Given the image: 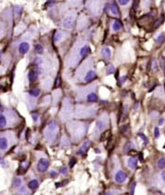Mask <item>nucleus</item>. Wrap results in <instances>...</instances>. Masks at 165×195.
Returning <instances> with one entry per match:
<instances>
[{
    "instance_id": "58836bf2",
    "label": "nucleus",
    "mask_w": 165,
    "mask_h": 195,
    "mask_svg": "<svg viewBox=\"0 0 165 195\" xmlns=\"http://www.w3.org/2000/svg\"><path fill=\"white\" fill-rule=\"evenodd\" d=\"M138 135H139V136H140L141 138H142V139H143V140H144V141H145L146 142H148V139H147V138H146V136H145L144 134H142V133H139Z\"/></svg>"
},
{
    "instance_id": "2eb2a0df",
    "label": "nucleus",
    "mask_w": 165,
    "mask_h": 195,
    "mask_svg": "<svg viewBox=\"0 0 165 195\" xmlns=\"http://www.w3.org/2000/svg\"><path fill=\"white\" fill-rule=\"evenodd\" d=\"M22 185V179L20 177H15L12 180V188L17 189L19 187H21Z\"/></svg>"
},
{
    "instance_id": "f704fd0d",
    "label": "nucleus",
    "mask_w": 165,
    "mask_h": 195,
    "mask_svg": "<svg viewBox=\"0 0 165 195\" xmlns=\"http://www.w3.org/2000/svg\"><path fill=\"white\" fill-rule=\"evenodd\" d=\"M119 3L122 5V6H125V5L129 3V1L128 0H119Z\"/></svg>"
},
{
    "instance_id": "bb28decb",
    "label": "nucleus",
    "mask_w": 165,
    "mask_h": 195,
    "mask_svg": "<svg viewBox=\"0 0 165 195\" xmlns=\"http://www.w3.org/2000/svg\"><path fill=\"white\" fill-rule=\"evenodd\" d=\"M156 41H157V43H162V42H164L165 41V34H163V33H161V34L158 36Z\"/></svg>"
},
{
    "instance_id": "5701e85b",
    "label": "nucleus",
    "mask_w": 165,
    "mask_h": 195,
    "mask_svg": "<svg viewBox=\"0 0 165 195\" xmlns=\"http://www.w3.org/2000/svg\"><path fill=\"white\" fill-rule=\"evenodd\" d=\"M87 100L89 102H96L97 100V96L95 93H91L87 95Z\"/></svg>"
},
{
    "instance_id": "cd10ccee",
    "label": "nucleus",
    "mask_w": 165,
    "mask_h": 195,
    "mask_svg": "<svg viewBox=\"0 0 165 195\" xmlns=\"http://www.w3.org/2000/svg\"><path fill=\"white\" fill-rule=\"evenodd\" d=\"M0 165H1L3 168H7V166H8V163L4 160V158L2 157L1 154H0Z\"/></svg>"
},
{
    "instance_id": "412c9836",
    "label": "nucleus",
    "mask_w": 165,
    "mask_h": 195,
    "mask_svg": "<svg viewBox=\"0 0 165 195\" xmlns=\"http://www.w3.org/2000/svg\"><path fill=\"white\" fill-rule=\"evenodd\" d=\"M157 165H158V168H159L164 169V168H165V157L159 158V159L158 160V162H157Z\"/></svg>"
},
{
    "instance_id": "de8ad7c7",
    "label": "nucleus",
    "mask_w": 165,
    "mask_h": 195,
    "mask_svg": "<svg viewBox=\"0 0 165 195\" xmlns=\"http://www.w3.org/2000/svg\"><path fill=\"white\" fill-rule=\"evenodd\" d=\"M134 3H135V5H134V8H135L136 7H137V6H138V2H137V1H135Z\"/></svg>"
},
{
    "instance_id": "f257e3e1",
    "label": "nucleus",
    "mask_w": 165,
    "mask_h": 195,
    "mask_svg": "<svg viewBox=\"0 0 165 195\" xmlns=\"http://www.w3.org/2000/svg\"><path fill=\"white\" fill-rule=\"evenodd\" d=\"M16 137L10 131H6L0 134V152L5 153L8 151L15 144Z\"/></svg>"
},
{
    "instance_id": "c85d7f7f",
    "label": "nucleus",
    "mask_w": 165,
    "mask_h": 195,
    "mask_svg": "<svg viewBox=\"0 0 165 195\" xmlns=\"http://www.w3.org/2000/svg\"><path fill=\"white\" fill-rule=\"evenodd\" d=\"M133 144H132V142H127L126 144V145H125V147H124V151L125 152H128L130 149H132L133 148Z\"/></svg>"
},
{
    "instance_id": "1a4fd4ad",
    "label": "nucleus",
    "mask_w": 165,
    "mask_h": 195,
    "mask_svg": "<svg viewBox=\"0 0 165 195\" xmlns=\"http://www.w3.org/2000/svg\"><path fill=\"white\" fill-rule=\"evenodd\" d=\"M18 49H19V53H20L21 55H25L30 49V45L26 42H23L20 45H19Z\"/></svg>"
},
{
    "instance_id": "c03bdc74",
    "label": "nucleus",
    "mask_w": 165,
    "mask_h": 195,
    "mask_svg": "<svg viewBox=\"0 0 165 195\" xmlns=\"http://www.w3.org/2000/svg\"><path fill=\"white\" fill-rule=\"evenodd\" d=\"M105 195H115V194H114V192H108L105 193Z\"/></svg>"
},
{
    "instance_id": "0eeeda50",
    "label": "nucleus",
    "mask_w": 165,
    "mask_h": 195,
    "mask_svg": "<svg viewBox=\"0 0 165 195\" xmlns=\"http://www.w3.org/2000/svg\"><path fill=\"white\" fill-rule=\"evenodd\" d=\"M90 144H91L90 141H84L83 144V145L80 147L79 151L77 152V154L81 155V156H84V154H86V152H87L89 146H90Z\"/></svg>"
},
{
    "instance_id": "f03ea898",
    "label": "nucleus",
    "mask_w": 165,
    "mask_h": 195,
    "mask_svg": "<svg viewBox=\"0 0 165 195\" xmlns=\"http://www.w3.org/2000/svg\"><path fill=\"white\" fill-rule=\"evenodd\" d=\"M58 131H59V128H58V125H57V123L55 121H50L44 131V136H45L46 141H48V144H53L56 141L57 136H58Z\"/></svg>"
},
{
    "instance_id": "39448f33",
    "label": "nucleus",
    "mask_w": 165,
    "mask_h": 195,
    "mask_svg": "<svg viewBox=\"0 0 165 195\" xmlns=\"http://www.w3.org/2000/svg\"><path fill=\"white\" fill-rule=\"evenodd\" d=\"M107 128V122L106 120L98 119L96 122V135H99L106 130Z\"/></svg>"
},
{
    "instance_id": "72a5a7b5",
    "label": "nucleus",
    "mask_w": 165,
    "mask_h": 195,
    "mask_svg": "<svg viewBox=\"0 0 165 195\" xmlns=\"http://www.w3.org/2000/svg\"><path fill=\"white\" fill-rule=\"evenodd\" d=\"M67 171H68V169H67V168H65V166H63V168H61L59 169V172L61 174H67Z\"/></svg>"
},
{
    "instance_id": "79ce46f5",
    "label": "nucleus",
    "mask_w": 165,
    "mask_h": 195,
    "mask_svg": "<svg viewBox=\"0 0 165 195\" xmlns=\"http://www.w3.org/2000/svg\"><path fill=\"white\" fill-rule=\"evenodd\" d=\"M135 183L133 184V186H132V190H131V195H134V190H135Z\"/></svg>"
},
{
    "instance_id": "a18cd8bd",
    "label": "nucleus",
    "mask_w": 165,
    "mask_h": 195,
    "mask_svg": "<svg viewBox=\"0 0 165 195\" xmlns=\"http://www.w3.org/2000/svg\"><path fill=\"white\" fill-rule=\"evenodd\" d=\"M125 80H126V77L125 76H124V77H122V79H121V82L122 83V82H125Z\"/></svg>"
},
{
    "instance_id": "b1692460",
    "label": "nucleus",
    "mask_w": 165,
    "mask_h": 195,
    "mask_svg": "<svg viewBox=\"0 0 165 195\" xmlns=\"http://www.w3.org/2000/svg\"><path fill=\"white\" fill-rule=\"evenodd\" d=\"M114 71H115L114 67H113L112 65H109V66H108L107 69H106V74L107 75H110V74H112L113 72H114Z\"/></svg>"
},
{
    "instance_id": "473e14b6",
    "label": "nucleus",
    "mask_w": 165,
    "mask_h": 195,
    "mask_svg": "<svg viewBox=\"0 0 165 195\" xmlns=\"http://www.w3.org/2000/svg\"><path fill=\"white\" fill-rule=\"evenodd\" d=\"M161 64H162V69L164 70V72H165V58H161Z\"/></svg>"
},
{
    "instance_id": "e433bc0d",
    "label": "nucleus",
    "mask_w": 165,
    "mask_h": 195,
    "mask_svg": "<svg viewBox=\"0 0 165 195\" xmlns=\"http://www.w3.org/2000/svg\"><path fill=\"white\" fill-rule=\"evenodd\" d=\"M32 119H34V121H36V120H37V118H38V114L32 113Z\"/></svg>"
},
{
    "instance_id": "c756f323",
    "label": "nucleus",
    "mask_w": 165,
    "mask_h": 195,
    "mask_svg": "<svg viewBox=\"0 0 165 195\" xmlns=\"http://www.w3.org/2000/svg\"><path fill=\"white\" fill-rule=\"evenodd\" d=\"M154 135H155V138H159V128H155V129H154Z\"/></svg>"
},
{
    "instance_id": "09e8293b",
    "label": "nucleus",
    "mask_w": 165,
    "mask_h": 195,
    "mask_svg": "<svg viewBox=\"0 0 165 195\" xmlns=\"http://www.w3.org/2000/svg\"><path fill=\"white\" fill-rule=\"evenodd\" d=\"M0 58H1V53H0Z\"/></svg>"
},
{
    "instance_id": "f3484780",
    "label": "nucleus",
    "mask_w": 165,
    "mask_h": 195,
    "mask_svg": "<svg viewBox=\"0 0 165 195\" xmlns=\"http://www.w3.org/2000/svg\"><path fill=\"white\" fill-rule=\"evenodd\" d=\"M158 184L161 186H165V169H163L161 173H159L158 177Z\"/></svg>"
},
{
    "instance_id": "a211bd4d",
    "label": "nucleus",
    "mask_w": 165,
    "mask_h": 195,
    "mask_svg": "<svg viewBox=\"0 0 165 195\" xmlns=\"http://www.w3.org/2000/svg\"><path fill=\"white\" fill-rule=\"evenodd\" d=\"M110 12L113 14V15H115V16H118V15H119V8H118V6H117V4H116V3H112V4L110 5Z\"/></svg>"
},
{
    "instance_id": "20e7f679",
    "label": "nucleus",
    "mask_w": 165,
    "mask_h": 195,
    "mask_svg": "<svg viewBox=\"0 0 165 195\" xmlns=\"http://www.w3.org/2000/svg\"><path fill=\"white\" fill-rule=\"evenodd\" d=\"M126 179H127V175L124 170L119 169L115 172V174H114L115 182L119 183V184H122L126 181Z\"/></svg>"
},
{
    "instance_id": "a19ab883",
    "label": "nucleus",
    "mask_w": 165,
    "mask_h": 195,
    "mask_svg": "<svg viewBox=\"0 0 165 195\" xmlns=\"http://www.w3.org/2000/svg\"><path fill=\"white\" fill-rule=\"evenodd\" d=\"M74 164H75V159H74V158H72V160L70 161V168H72Z\"/></svg>"
},
{
    "instance_id": "393cba45",
    "label": "nucleus",
    "mask_w": 165,
    "mask_h": 195,
    "mask_svg": "<svg viewBox=\"0 0 165 195\" xmlns=\"http://www.w3.org/2000/svg\"><path fill=\"white\" fill-rule=\"evenodd\" d=\"M61 38H62V33L59 32H56L55 34H54V41L59 42V41H60Z\"/></svg>"
},
{
    "instance_id": "c9c22d12",
    "label": "nucleus",
    "mask_w": 165,
    "mask_h": 195,
    "mask_svg": "<svg viewBox=\"0 0 165 195\" xmlns=\"http://www.w3.org/2000/svg\"><path fill=\"white\" fill-rule=\"evenodd\" d=\"M158 69V65H157V62H156V60H153L152 61V69Z\"/></svg>"
},
{
    "instance_id": "6ab92c4d",
    "label": "nucleus",
    "mask_w": 165,
    "mask_h": 195,
    "mask_svg": "<svg viewBox=\"0 0 165 195\" xmlns=\"http://www.w3.org/2000/svg\"><path fill=\"white\" fill-rule=\"evenodd\" d=\"M89 51H90V48H89V46L88 45H84V46L82 47L81 50H80V54H81V56H84L88 55Z\"/></svg>"
},
{
    "instance_id": "f8f14e48",
    "label": "nucleus",
    "mask_w": 165,
    "mask_h": 195,
    "mask_svg": "<svg viewBox=\"0 0 165 195\" xmlns=\"http://www.w3.org/2000/svg\"><path fill=\"white\" fill-rule=\"evenodd\" d=\"M96 78V72L95 70H89L88 72L86 74V76H84V82H91V80H93L94 79Z\"/></svg>"
},
{
    "instance_id": "9d476101",
    "label": "nucleus",
    "mask_w": 165,
    "mask_h": 195,
    "mask_svg": "<svg viewBox=\"0 0 165 195\" xmlns=\"http://www.w3.org/2000/svg\"><path fill=\"white\" fill-rule=\"evenodd\" d=\"M73 23H74V19L72 17H66L63 21V26L65 28H67V29H70V28H72Z\"/></svg>"
},
{
    "instance_id": "8fccbe9b",
    "label": "nucleus",
    "mask_w": 165,
    "mask_h": 195,
    "mask_svg": "<svg viewBox=\"0 0 165 195\" xmlns=\"http://www.w3.org/2000/svg\"><path fill=\"white\" fill-rule=\"evenodd\" d=\"M159 195H165V194H159Z\"/></svg>"
},
{
    "instance_id": "4468645a",
    "label": "nucleus",
    "mask_w": 165,
    "mask_h": 195,
    "mask_svg": "<svg viewBox=\"0 0 165 195\" xmlns=\"http://www.w3.org/2000/svg\"><path fill=\"white\" fill-rule=\"evenodd\" d=\"M28 189L29 190H36L37 188H38V186H39V182H38V180L37 179H31L29 182H28Z\"/></svg>"
},
{
    "instance_id": "7c9ffc66",
    "label": "nucleus",
    "mask_w": 165,
    "mask_h": 195,
    "mask_svg": "<svg viewBox=\"0 0 165 195\" xmlns=\"http://www.w3.org/2000/svg\"><path fill=\"white\" fill-rule=\"evenodd\" d=\"M41 64H42V59H41L40 58H35V66H39V65H41Z\"/></svg>"
},
{
    "instance_id": "4be33fe9",
    "label": "nucleus",
    "mask_w": 165,
    "mask_h": 195,
    "mask_svg": "<svg viewBox=\"0 0 165 195\" xmlns=\"http://www.w3.org/2000/svg\"><path fill=\"white\" fill-rule=\"evenodd\" d=\"M112 29L114 30L115 32H117V31H120V30L122 29V23H121L119 21H115L114 22H113Z\"/></svg>"
},
{
    "instance_id": "ea45409f",
    "label": "nucleus",
    "mask_w": 165,
    "mask_h": 195,
    "mask_svg": "<svg viewBox=\"0 0 165 195\" xmlns=\"http://www.w3.org/2000/svg\"><path fill=\"white\" fill-rule=\"evenodd\" d=\"M50 175H51V177H53V178H55V177H57V176H58V174H57V172H55L54 170L50 171Z\"/></svg>"
},
{
    "instance_id": "dca6fc26",
    "label": "nucleus",
    "mask_w": 165,
    "mask_h": 195,
    "mask_svg": "<svg viewBox=\"0 0 165 195\" xmlns=\"http://www.w3.org/2000/svg\"><path fill=\"white\" fill-rule=\"evenodd\" d=\"M37 77H38V74H37L36 70L35 69L30 70L29 73H28V79H29L30 82H35L37 80Z\"/></svg>"
},
{
    "instance_id": "aec40b11",
    "label": "nucleus",
    "mask_w": 165,
    "mask_h": 195,
    "mask_svg": "<svg viewBox=\"0 0 165 195\" xmlns=\"http://www.w3.org/2000/svg\"><path fill=\"white\" fill-rule=\"evenodd\" d=\"M29 94L32 95V97H37V96H39V94H40V90L37 88H34L29 91Z\"/></svg>"
},
{
    "instance_id": "7ed1b4c3",
    "label": "nucleus",
    "mask_w": 165,
    "mask_h": 195,
    "mask_svg": "<svg viewBox=\"0 0 165 195\" xmlns=\"http://www.w3.org/2000/svg\"><path fill=\"white\" fill-rule=\"evenodd\" d=\"M48 165H49V160L48 158L46 157H40L38 159V161H37L36 168L40 173H44L48 170Z\"/></svg>"
},
{
    "instance_id": "4c0bfd02",
    "label": "nucleus",
    "mask_w": 165,
    "mask_h": 195,
    "mask_svg": "<svg viewBox=\"0 0 165 195\" xmlns=\"http://www.w3.org/2000/svg\"><path fill=\"white\" fill-rule=\"evenodd\" d=\"M59 84H60V78L58 77V78H57V82H55V86H56V87H59Z\"/></svg>"
},
{
    "instance_id": "37998d69",
    "label": "nucleus",
    "mask_w": 165,
    "mask_h": 195,
    "mask_svg": "<svg viewBox=\"0 0 165 195\" xmlns=\"http://www.w3.org/2000/svg\"><path fill=\"white\" fill-rule=\"evenodd\" d=\"M163 122H164V119H163V118H161V119H159V125L162 126L163 124Z\"/></svg>"
},
{
    "instance_id": "9b49d317",
    "label": "nucleus",
    "mask_w": 165,
    "mask_h": 195,
    "mask_svg": "<svg viewBox=\"0 0 165 195\" xmlns=\"http://www.w3.org/2000/svg\"><path fill=\"white\" fill-rule=\"evenodd\" d=\"M127 165L132 170L135 169L136 166H137V159L135 157H129L127 159Z\"/></svg>"
},
{
    "instance_id": "6e6552de",
    "label": "nucleus",
    "mask_w": 165,
    "mask_h": 195,
    "mask_svg": "<svg viewBox=\"0 0 165 195\" xmlns=\"http://www.w3.org/2000/svg\"><path fill=\"white\" fill-rule=\"evenodd\" d=\"M15 195H31L30 191L26 188L24 185H21V187L15 189Z\"/></svg>"
},
{
    "instance_id": "ddd939ff",
    "label": "nucleus",
    "mask_w": 165,
    "mask_h": 195,
    "mask_svg": "<svg viewBox=\"0 0 165 195\" xmlns=\"http://www.w3.org/2000/svg\"><path fill=\"white\" fill-rule=\"evenodd\" d=\"M101 54L103 56V58H106V59H110V56H111V51L110 49L109 48V47H103V48L101 49Z\"/></svg>"
},
{
    "instance_id": "2f4dec72",
    "label": "nucleus",
    "mask_w": 165,
    "mask_h": 195,
    "mask_svg": "<svg viewBox=\"0 0 165 195\" xmlns=\"http://www.w3.org/2000/svg\"><path fill=\"white\" fill-rule=\"evenodd\" d=\"M162 22V18H161V19H159V20L155 22V24H154V27L155 28H157V27H159V25L161 24V23Z\"/></svg>"
},
{
    "instance_id": "423d86ee",
    "label": "nucleus",
    "mask_w": 165,
    "mask_h": 195,
    "mask_svg": "<svg viewBox=\"0 0 165 195\" xmlns=\"http://www.w3.org/2000/svg\"><path fill=\"white\" fill-rule=\"evenodd\" d=\"M8 114L0 112V130L2 129H6L9 126V121H8Z\"/></svg>"
},
{
    "instance_id": "a878e982",
    "label": "nucleus",
    "mask_w": 165,
    "mask_h": 195,
    "mask_svg": "<svg viewBox=\"0 0 165 195\" xmlns=\"http://www.w3.org/2000/svg\"><path fill=\"white\" fill-rule=\"evenodd\" d=\"M35 50V52L37 54H42V53H43V51H44V48H43V46H42L41 45H36Z\"/></svg>"
},
{
    "instance_id": "49530a36",
    "label": "nucleus",
    "mask_w": 165,
    "mask_h": 195,
    "mask_svg": "<svg viewBox=\"0 0 165 195\" xmlns=\"http://www.w3.org/2000/svg\"><path fill=\"white\" fill-rule=\"evenodd\" d=\"M54 3H55L54 1H49V2H48L46 4H48V6H52V5H53Z\"/></svg>"
}]
</instances>
